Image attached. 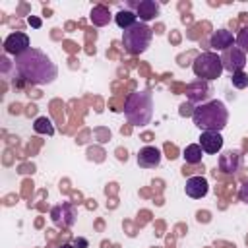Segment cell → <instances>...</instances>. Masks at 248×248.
Returning <instances> with one entry per match:
<instances>
[{"label": "cell", "mask_w": 248, "mask_h": 248, "mask_svg": "<svg viewBox=\"0 0 248 248\" xmlns=\"http://www.w3.org/2000/svg\"><path fill=\"white\" fill-rule=\"evenodd\" d=\"M182 157H184V161H186L188 165H198V163H202L203 149L200 147V143H190V145L184 147Z\"/></svg>", "instance_id": "obj_18"}, {"label": "cell", "mask_w": 248, "mask_h": 248, "mask_svg": "<svg viewBox=\"0 0 248 248\" xmlns=\"http://www.w3.org/2000/svg\"><path fill=\"white\" fill-rule=\"evenodd\" d=\"M221 62H223V68L227 72L236 74V72H242L244 70V66H246V54L238 46H231V48L223 50Z\"/></svg>", "instance_id": "obj_7"}, {"label": "cell", "mask_w": 248, "mask_h": 248, "mask_svg": "<svg viewBox=\"0 0 248 248\" xmlns=\"http://www.w3.org/2000/svg\"><path fill=\"white\" fill-rule=\"evenodd\" d=\"M60 248H76V246H74V244H62Z\"/></svg>", "instance_id": "obj_26"}, {"label": "cell", "mask_w": 248, "mask_h": 248, "mask_svg": "<svg viewBox=\"0 0 248 248\" xmlns=\"http://www.w3.org/2000/svg\"><path fill=\"white\" fill-rule=\"evenodd\" d=\"M192 70H194V76L202 81H211V79H217L221 78L223 74V62H221V56L215 54V52H202L196 56L194 64H192Z\"/></svg>", "instance_id": "obj_5"}, {"label": "cell", "mask_w": 248, "mask_h": 248, "mask_svg": "<svg viewBox=\"0 0 248 248\" xmlns=\"http://www.w3.org/2000/svg\"><path fill=\"white\" fill-rule=\"evenodd\" d=\"M207 192H209V184H207V180L203 176H190L186 180V194L190 198L202 200V198L207 196Z\"/></svg>", "instance_id": "obj_12"}, {"label": "cell", "mask_w": 248, "mask_h": 248, "mask_svg": "<svg viewBox=\"0 0 248 248\" xmlns=\"http://www.w3.org/2000/svg\"><path fill=\"white\" fill-rule=\"evenodd\" d=\"M74 246H76V248H87V240H85V238H78V240L74 242Z\"/></svg>", "instance_id": "obj_24"}, {"label": "cell", "mask_w": 248, "mask_h": 248, "mask_svg": "<svg viewBox=\"0 0 248 248\" xmlns=\"http://www.w3.org/2000/svg\"><path fill=\"white\" fill-rule=\"evenodd\" d=\"M200 147L203 149V153H219L223 149V136L219 132H202L200 136Z\"/></svg>", "instance_id": "obj_9"}, {"label": "cell", "mask_w": 248, "mask_h": 248, "mask_svg": "<svg viewBox=\"0 0 248 248\" xmlns=\"http://www.w3.org/2000/svg\"><path fill=\"white\" fill-rule=\"evenodd\" d=\"M219 167L225 172H236V169L240 167V155L238 153H232V151L223 153L221 155V161H219Z\"/></svg>", "instance_id": "obj_16"}, {"label": "cell", "mask_w": 248, "mask_h": 248, "mask_svg": "<svg viewBox=\"0 0 248 248\" xmlns=\"http://www.w3.org/2000/svg\"><path fill=\"white\" fill-rule=\"evenodd\" d=\"M76 217H78V213H76V207L72 203H60V205H54L50 209V219L60 229L72 227L76 223Z\"/></svg>", "instance_id": "obj_6"}, {"label": "cell", "mask_w": 248, "mask_h": 248, "mask_svg": "<svg viewBox=\"0 0 248 248\" xmlns=\"http://www.w3.org/2000/svg\"><path fill=\"white\" fill-rule=\"evenodd\" d=\"M232 85L238 87V89L246 87V85H248V76H246L244 72H236V74H232Z\"/></svg>", "instance_id": "obj_21"}, {"label": "cell", "mask_w": 248, "mask_h": 248, "mask_svg": "<svg viewBox=\"0 0 248 248\" xmlns=\"http://www.w3.org/2000/svg\"><path fill=\"white\" fill-rule=\"evenodd\" d=\"M16 72L21 79H25L31 85H46L52 83L58 76V70L54 62L39 48H29L23 54L16 56Z\"/></svg>", "instance_id": "obj_1"}, {"label": "cell", "mask_w": 248, "mask_h": 248, "mask_svg": "<svg viewBox=\"0 0 248 248\" xmlns=\"http://www.w3.org/2000/svg\"><path fill=\"white\" fill-rule=\"evenodd\" d=\"M124 116L132 126H147L153 118V97L149 91H134L124 101Z\"/></svg>", "instance_id": "obj_3"}, {"label": "cell", "mask_w": 248, "mask_h": 248, "mask_svg": "<svg viewBox=\"0 0 248 248\" xmlns=\"http://www.w3.org/2000/svg\"><path fill=\"white\" fill-rule=\"evenodd\" d=\"M192 120L202 132H221L227 126L229 112H227L225 103L215 99V101H207V103L198 105L194 108Z\"/></svg>", "instance_id": "obj_2"}, {"label": "cell", "mask_w": 248, "mask_h": 248, "mask_svg": "<svg viewBox=\"0 0 248 248\" xmlns=\"http://www.w3.org/2000/svg\"><path fill=\"white\" fill-rule=\"evenodd\" d=\"M238 198H240V202H244V203L248 205V182H244V184L240 186V190H238Z\"/></svg>", "instance_id": "obj_22"}, {"label": "cell", "mask_w": 248, "mask_h": 248, "mask_svg": "<svg viewBox=\"0 0 248 248\" xmlns=\"http://www.w3.org/2000/svg\"><path fill=\"white\" fill-rule=\"evenodd\" d=\"M236 45H238V48H240L244 54H248V27H242V29L238 31V35H236Z\"/></svg>", "instance_id": "obj_20"}, {"label": "cell", "mask_w": 248, "mask_h": 248, "mask_svg": "<svg viewBox=\"0 0 248 248\" xmlns=\"http://www.w3.org/2000/svg\"><path fill=\"white\" fill-rule=\"evenodd\" d=\"M234 43H236V37H232V33L227 29H219L209 37V46L213 50H221V52L234 46Z\"/></svg>", "instance_id": "obj_11"}, {"label": "cell", "mask_w": 248, "mask_h": 248, "mask_svg": "<svg viewBox=\"0 0 248 248\" xmlns=\"http://www.w3.org/2000/svg\"><path fill=\"white\" fill-rule=\"evenodd\" d=\"M151 39H153V31L143 21H138L130 29L122 31V45H124L128 54H141V52H145L147 46L151 45Z\"/></svg>", "instance_id": "obj_4"}, {"label": "cell", "mask_w": 248, "mask_h": 248, "mask_svg": "<svg viewBox=\"0 0 248 248\" xmlns=\"http://www.w3.org/2000/svg\"><path fill=\"white\" fill-rule=\"evenodd\" d=\"M161 163V151L153 145H145L138 153V165L141 169H155Z\"/></svg>", "instance_id": "obj_10"}, {"label": "cell", "mask_w": 248, "mask_h": 248, "mask_svg": "<svg viewBox=\"0 0 248 248\" xmlns=\"http://www.w3.org/2000/svg\"><path fill=\"white\" fill-rule=\"evenodd\" d=\"M89 19H91L93 25L103 27V25H107L110 21V12H108L107 6H101V4L99 6H93L91 8V14H89Z\"/></svg>", "instance_id": "obj_15"}, {"label": "cell", "mask_w": 248, "mask_h": 248, "mask_svg": "<svg viewBox=\"0 0 248 248\" xmlns=\"http://www.w3.org/2000/svg\"><path fill=\"white\" fill-rule=\"evenodd\" d=\"M114 21H116V25L120 27V29H130L132 25H136L138 23V16H136V12H132V10H120L116 16H114Z\"/></svg>", "instance_id": "obj_17"}, {"label": "cell", "mask_w": 248, "mask_h": 248, "mask_svg": "<svg viewBox=\"0 0 248 248\" xmlns=\"http://www.w3.org/2000/svg\"><path fill=\"white\" fill-rule=\"evenodd\" d=\"M136 16L140 17V21H151L159 16V4L155 0H141L136 2Z\"/></svg>", "instance_id": "obj_13"}, {"label": "cell", "mask_w": 248, "mask_h": 248, "mask_svg": "<svg viewBox=\"0 0 248 248\" xmlns=\"http://www.w3.org/2000/svg\"><path fill=\"white\" fill-rule=\"evenodd\" d=\"M29 25H33V27H41V19H37V17H29Z\"/></svg>", "instance_id": "obj_25"}, {"label": "cell", "mask_w": 248, "mask_h": 248, "mask_svg": "<svg viewBox=\"0 0 248 248\" xmlns=\"http://www.w3.org/2000/svg\"><path fill=\"white\" fill-rule=\"evenodd\" d=\"M188 99L192 101V103H202V101H205L207 97H209V87H207V83L205 81H202V79H196L194 83H190L188 85Z\"/></svg>", "instance_id": "obj_14"}, {"label": "cell", "mask_w": 248, "mask_h": 248, "mask_svg": "<svg viewBox=\"0 0 248 248\" xmlns=\"http://www.w3.org/2000/svg\"><path fill=\"white\" fill-rule=\"evenodd\" d=\"M29 37L21 31H16V33H10L4 41V50L8 54H14V56H19L23 54L25 50H29Z\"/></svg>", "instance_id": "obj_8"}, {"label": "cell", "mask_w": 248, "mask_h": 248, "mask_svg": "<svg viewBox=\"0 0 248 248\" xmlns=\"http://www.w3.org/2000/svg\"><path fill=\"white\" fill-rule=\"evenodd\" d=\"M188 108H192V105H190V103H182V105H180V114H182V116H184V114H190L192 110H188ZM192 114H194V112H192Z\"/></svg>", "instance_id": "obj_23"}, {"label": "cell", "mask_w": 248, "mask_h": 248, "mask_svg": "<svg viewBox=\"0 0 248 248\" xmlns=\"http://www.w3.org/2000/svg\"><path fill=\"white\" fill-rule=\"evenodd\" d=\"M33 130L37 134H43V136H52L54 134V126L50 122V118L46 116H39L35 122H33Z\"/></svg>", "instance_id": "obj_19"}]
</instances>
